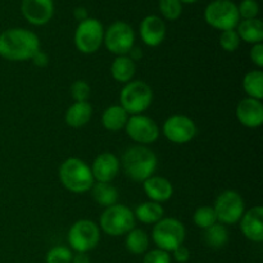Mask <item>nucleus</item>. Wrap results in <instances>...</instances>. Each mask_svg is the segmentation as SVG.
I'll return each mask as SVG.
<instances>
[{
    "mask_svg": "<svg viewBox=\"0 0 263 263\" xmlns=\"http://www.w3.org/2000/svg\"><path fill=\"white\" fill-rule=\"evenodd\" d=\"M40 46L39 36L27 28H8L0 33V57L5 61H31Z\"/></svg>",
    "mask_w": 263,
    "mask_h": 263,
    "instance_id": "1",
    "label": "nucleus"
},
{
    "mask_svg": "<svg viewBox=\"0 0 263 263\" xmlns=\"http://www.w3.org/2000/svg\"><path fill=\"white\" fill-rule=\"evenodd\" d=\"M123 171L133 181L144 182L153 176L158 167L156 153L145 145H135L126 149L122 159Z\"/></svg>",
    "mask_w": 263,
    "mask_h": 263,
    "instance_id": "2",
    "label": "nucleus"
},
{
    "mask_svg": "<svg viewBox=\"0 0 263 263\" xmlns=\"http://www.w3.org/2000/svg\"><path fill=\"white\" fill-rule=\"evenodd\" d=\"M61 184L73 194H85L90 192L95 180L91 168L82 159L69 157L59 167L58 172Z\"/></svg>",
    "mask_w": 263,
    "mask_h": 263,
    "instance_id": "3",
    "label": "nucleus"
},
{
    "mask_svg": "<svg viewBox=\"0 0 263 263\" xmlns=\"http://www.w3.org/2000/svg\"><path fill=\"white\" fill-rule=\"evenodd\" d=\"M134 212L123 204H113L105 208L99 218V229L107 235L117 238L130 233L135 228Z\"/></svg>",
    "mask_w": 263,
    "mask_h": 263,
    "instance_id": "4",
    "label": "nucleus"
},
{
    "mask_svg": "<svg viewBox=\"0 0 263 263\" xmlns=\"http://www.w3.org/2000/svg\"><path fill=\"white\" fill-rule=\"evenodd\" d=\"M153 103V90L141 80H133L120 92V105L128 116L144 115Z\"/></svg>",
    "mask_w": 263,
    "mask_h": 263,
    "instance_id": "5",
    "label": "nucleus"
},
{
    "mask_svg": "<svg viewBox=\"0 0 263 263\" xmlns=\"http://www.w3.org/2000/svg\"><path fill=\"white\" fill-rule=\"evenodd\" d=\"M186 238V229L177 218L163 217L153 225L152 240L158 249L171 253L177 247L182 246Z\"/></svg>",
    "mask_w": 263,
    "mask_h": 263,
    "instance_id": "6",
    "label": "nucleus"
},
{
    "mask_svg": "<svg viewBox=\"0 0 263 263\" xmlns=\"http://www.w3.org/2000/svg\"><path fill=\"white\" fill-rule=\"evenodd\" d=\"M204 20L208 26L221 32L235 30L240 22L238 5L233 0H212L204 9Z\"/></svg>",
    "mask_w": 263,
    "mask_h": 263,
    "instance_id": "7",
    "label": "nucleus"
},
{
    "mask_svg": "<svg viewBox=\"0 0 263 263\" xmlns=\"http://www.w3.org/2000/svg\"><path fill=\"white\" fill-rule=\"evenodd\" d=\"M67 241L71 251L76 253H87L97 248L100 241V229L94 221L82 220L76 221L69 228Z\"/></svg>",
    "mask_w": 263,
    "mask_h": 263,
    "instance_id": "8",
    "label": "nucleus"
},
{
    "mask_svg": "<svg viewBox=\"0 0 263 263\" xmlns=\"http://www.w3.org/2000/svg\"><path fill=\"white\" fill-rule=\"evenodd\" d=\"M104 39V27L103 23L97 18H86L79 22L73 35V43L77 50L82 54L97 53L103 45Z\"/></svg>",
    "mask_w": 263,
    "mask_h": 263,
    "instance_id": "9",
    "label": "nucleus"
},
{
    "mask_svg": "<svg viewBox=\"0 0 263 263\" xmlns=\"http://www.w3.org/2000/svg\"><path fill=\"white\" fill-rule=\"evenodd\" d=\"M135 31L123 21H116L107 30H104L103 44L109 53L118 55H127L135 46Z\"/></svg>",
    "mask_w": 263,
    "mask_h": 263,
    "instance_id": "10",
    "label": "nucleus"
},
{
    "mask_svg": "<svg viewBox=\"0 0 263 263\" xmlns=\"http://www.w3.org/2000/svg\"><path fill=\"white\" fill-rule=\"evenodd\" d=\"M212 207L215 210L217 222L225 226L238 223L246 212L243 197L235 190H225L218 194Z\"/></svg>",
    "mask_w": 263,
    "mask_h": 263,
    "instance_id": "11",
    "label": "nucleus"
},
{
    "mask_svg": "<svg viewBox=\"0 0 263 263\" xmlns=\"http://www.w3.org/2000/svg\"><path fill=\"white\" fill-rule=\"evenodd\" d=\"M126 134L138 145H151L159 138V126L153 118L145 115L130 116L125 126Z\"/></svg>",
    "mask_w": 263,
    "mask_h": 263,
    "instance_id": "12",
    "label": "nucleus"
},
{
    "mask_svg": "<svg viewBox=\"0 0 263 263\" xmlns=\"http://www.w3.org/2000/svg\"><path fill=\"white\" fill-rule=\"evenodd\" d=\"M162 133L174 144H186L195 138L198 127L194 121L184 115L170 116L162 126Z\"/></svg>",
    "mask_w": 263,
    "mask_h": 263,
    "instance_id": "13",
    "label": "nucleus"
},
{
    "mask_svg": "<svg viewBox=\"0 0 263 263\" xmlns=\"http://www.w3.org/2000/svg\"><path fill=\"white\" fill-rule=\"evenodd\" d=\"M21 13L32 26H44L54 15V0H22Z\"/></svg>",
    "mask_w": 263,
    "mask_h": 263,
    "instance_id": "14",
    "label": "nucleus"
},
{
    "mask_svg": "<svg viewBox=\"0 0 263 263\" xmlns=\"http://www.w3.org/2000/svg\"><path fill=\"white\" fill-rule=\"evenodd\" d=\"M141 41L149 48H157L166 39V23L159 15H146L139 26Z\"/></svg>",
    "mask_w": 263,
    "mask_h": 263,
    "instance_id": "15",
    "label": "nucleus"
},
{
    "mask_svg": "<svg viewBox=\"0 0 263 263\" xmlns=\"http://www.w3.org/2000/svg\"><path fill=\"white\" fill-rule=\"evenodd\" d=\"M120 159L110 152H103L95 157L90 166L95 182H112L120 171Z\"/></svg>",
    "mask_w": 263,
    "mask_h": 263,
    "instance_id": "16",
    "label": "nucleus"
},
{
    "mask_svg": "<svg viewBox=\"0 0 263 263\" xmlns=\"http://www.w3.org/2000/svg\"><path fill=\"white\" fill-rule=\"evenodd\" d=\"M236 118L244 127H261L263 123L262 100L248 97L241 99L236 105Z\"/></svg>",
    "mask_w": 263,
    "mask_h": 263,
    "instance_id": "17",
    "label": "nucleus"
},
{
    "mask_svg": "<svg viewBox=\"0 0 263 263\" xmlns=\"http://www.w3.org/2000/svg\"><path fill=\"white\" fill-rule=\"evenodd\" d=\"M240 230L248 240L253 243L263 241V208L261 205L246 211L243 217L239 221Z\"/></svg>",
    "mask_w": 263,
    "mask_h": 263,
    "instance_id": "18",
    "label": "nucleus"
},
{
    "mask_svg": "<svg viewBox=\"0 0 263 263\" xmlns=\"http://www.w3.org/2000/svg\"><path fill=\"white\" fill-rule=\"evenodd\" d=\"M143 189L149 200L156 203H164L171 199L174 194V186L166 177L153 175L143 182Z\"/></svg>",
    "mask_w": 263,
    "mask_h": 263,
    "instance_id": "19",
    "label": "nucleus"
},
{
    "mask_svg": "<svg viewBox=\"0 0 263 263\" xmlns=\"http://www.w3.org/2000/svg\"><path fill=\"white\" fill-rule=\"evenodd\" d=\"M92 117V105L89 102H74L64 115V121L72 128L84 127Z\"/></svg>",
    "mask_w": 263,
    "mask_h": 263,
    "instance_id": "20",
    "label": "nucleus"
},
{
    "mask_svg": "<svg viewBox=\"0 0 263 263\" xmlns=\"http://www.w3.org/2000/svg\"><path fill=\"white\" fill-rule=\"evenodd\" d=\"M236 32H238L240 40L244 43L256 45L262 44L263 41V22L259 18L253 20H240V22L236 26Z\"/></svg>",
    "mask_w": 263,
    "mask_h": 263,
    "instance_id": "21",
    "label": "nucleus"
},
{
    "mask_svg": "<svg viewBox=\"0 0 263 263\" xmlns=\"http://www.w3.org/2000/svg\"><path fill=\"white\" fill-rule=\"evenodd\" d=\"M136 73V63L128 55H118L110 66V74L113 80L120 84H128L133 81Z\"/></svg>",
    "mask_w": 263,
    "mask_h": 263,
    "instance_id": "22",
    "label": "nucleus"
},
{
    "mask_svg": "<svg viewBox=\"0 0 263 263\" xmlns=\"http://www.w3.org/2000/svg\"><path fill=\"white\" fill-rule=\"evenodd\" d=\"M128 117L130 116L120 104L110 105V107L105 108L102 115L103 127L110 133H117V131L125 128Z\"/></svg>",
    "mask_w": 263,
    "mask_h": 263,
    "instance_id": "23",
    "label": "nucleus"
},
{
    "mask_svg": "<svg viewBox=\"0 0 263 263\" xmlns=\"http://www.w3.org/2000/svg\"><path fill=\"white\" fill-rule=\"evenodd\" d=\"M134 216H135V220L140 221L141 223L154 225L164 217V208L162 207L161 203L148 200L136 207Z\"/></svg>",
    "mask_w": 263,
    "mask_h": 263,
    "instance_id": "24",
    "label": "nucleus"
},
{
    "mask_svg": "<svg viewBox=\"0 0 263 263\" xmlns=\"http://www.w3.org/2000/svg\"><path fill=\"white\" fill-rule=\"evenodd\" d=\"M92 199L102 207L108 208L118 202V192L110 182H94L91 189Z\"/></svg>",
    "mask_w": 263,
    "mask_h": 263,
    "instance_id": "25",
    "label": "nucleus"
},
{
    "mask_svg": "<svg viewBox=\"0 0 263 263\" xmlns=\"http://www.w3.org/2000/svg\"><path fill=\"white\" fill-rule=\"evenodd\" d=\"M125 236L126 249H127L131 254L141 256V254H145L146 252H148L151 239H149V235L143 230V229L134 228L133 230H131L130 233L126 234Z\"/></svg>",
    "mask_w": 263,
    "mask_h": 263,
    "instance_id": "26",
    "label": "nucleus"
},
{
    "mask_svg": "<svg viewBox=\"0 0 263 263\" xmlns=\"http://www.w3.org/2000/svg\"><path fill=\"white\" fill-rule=\"evenodd\" d=\"M203 239H204V243L207 244L210 248H223V247L229 243L228 228H226L225 225H222V223L216 222L215 225H212L211 228L205 229Z\"/></svg>",
    "mask_w": 263,
    "mask_h": 263,
    "instance_id": "27",
    "label": "nucleus"
},
{
    "mask_svg": "<svg viewBox=\"0 0 263 263\" xmlns=\"http://www.w3.org/2000/svg\"><path fill=\"white\" fill-rule=\"evenodd\" d=\"M243 89L246 91L247 97L253 98V99L262 100L263 98V72L261 69H254L249 71L244 76Z\"/></svg>",
    "mask_w": 263,
    "mask_h": 263,
    "instance_id": "28",
    "label": "nucleus"
},
{
    "mask_svg": "<svg viewBox=\"0 0 263 263\" xmlns=\"http://www.w3.org/2000/svg\"><path fill=\"white\" fill-rule=\"evenodd\" d=\"M193 221L197 228L205 230V229L211 228L217 222V217H216L215 210L212 205H202V207L197 208V211L193 215Z\"/></svg>",
    "mask_w": 263,
    "mask_h": 263,
    "instance_id": "29",
    "label": "nucleus"
},
{
    "mask_svg": "<svg viewBox=\"0 0 263 263\" xmlns=\"http://www.w3.org/2000/svg\"><path fill=\"white\" fill-rule=\"evenodd\" d=\"M158 9L164 20L176 21L182 14V3L180 0H159Z\"/></svg>",
    "mask_w": 263,
    "mask_h": 263,
    "instance_id": "30",
    "label": "nucleus"
},
{
    "mask_svg": "<svg viewBox=\"0 0 263 263\" xmlns=\"http://www.w3.org/2000/svg\"><path fill=\"white\" fill-rule=\"evenodd\" d=\"M72 253L71 249L66 246H55L48 251L45 256V263H71Z\"/></svg>",
    "mask_w": 263,
    "mask_h": 263,
    "instance_id": "31",
    "label": "nucleus"
},
{
    "mask_svg": "<svg viewBox=\"0 0 263 263\" xmlns=\"http://www.w3.org/2000/svg\"><path fill=\"white\" fill-rule=\"evenodd\" d=\"M240 37H239L236 30L222 31L220 35V46L228 53H234L240 46Z\"/></svg>",
    "mask_w": 263,
    "mask_h": 263,
    "instance_id": "32",
    "label": "nucleus"
},
{
    "mask_svg": "<svg viewBox=\"0 0 263 263\" xmlns=\"http://www.w3.org/2000/svg\"><path fill=\"white\" fill-rule=\"evenodd\" d=\"M69 92L74 102H87L90 94H91V87L84 80H77V81L72 82Z\"/></svg>",
    "mask_w": 263,
    "mask_h": 263,
    "instance_id": "33",
    "label": "nucleus"
},
{
    "mask_svg": "<svg viewBox=\"0 0 263 263\" xmlns=\"http://www.w3.org/2000/svg\"><path fill=\"white\" fill-rule=\"evenodd\" d=\"M238 12L240 20H253L258 18L259 3L258 0H241L238 5Z\"/></svg>",
    "mask_w": 263,
    "mask_h": 263,
    "instance_id": "34",
    "label": "nucleus"
},
{
    "mask_svg": "<svg viewBox=\"0 0 263 263\" xmlns=\"http://www.w3.org/2000/svg\"><path fill=\"white\" fill-rule=\"evenodd\" d=\"M143 263H171V254L162 249H152L144 254Z\"/></svg>",
    "mask_w": 263,
    "mask_h": 263,
    "instance_id": "35",
    "label": "nucleus"
},
{
    "mask_svg": "<svg viewBox=\"0 0 263 263\" xmlns=\"http://www.w3.org/2000/svg\"><path fill=\"white\" fill-rule=\"evenodd\" d=\"M249 58H251L252 63L261 69L263 67V44H256L252 45L251 50H249Z\"/></svg>",
    "mask_w": 263,
    "mask_h": 263,
    "instance_id": "36",
    "label": "nucleus"
},
{
    "mask_svg": "<svg viewBox=\"0 0 263 263\" xmlns=\"http://www.w3.org/2000/svg\"><path fill=\"white\" fill-rule=\"evenodd\" d=\"M171 253H172V258H174L177 263H186L190 259V256H192V254H190L189 248L185 247L184 244L177 247V248L175 249V251H172Z\"/></svg>",
    "mask_w": 263,
    "mask_h": 263,
    "instance_id": "37",
    "label": "nucleus"
},
{
    "mask_svg": "<svg viewBox=\"0 0 263 263\" xmlns=\"http://www.w3.org/2000/svg\"><path fill=\"white\" fill-rule=\"evenodd\" d=\"M31 61H32V63L35 64L36 67H40V68H43V67L48 66L49 57L45 51H43L40 49V50H39L37 53L32 57V59H31Z\"/></svg>",
    "mask_w": 263,
    "mask_h": 263,
    "instance_id": "38",
    "label": "nucleus"
},
{
    "mask_svg": "<svg viewBox=\"0 0 263 263\" xmlns=\"http://www.w3.org/2000/svg\"><path fill=\"white\" fill-rule=\"evenodd\" d=\"M73 17L74 20H77L79 22H82V21H85L86 18H89V12H87V9L85 7H77L74 8L73 10Z\"/></svg>",
    "mask_w": 263,
    "mask_h": 263,
    "instance_id": "39",
    "label": "nucleus"
},
{
    "mask_svg": "<svg viewBox=\"0 0 263 263\" xmlns=\"http://www.w3.org/2000/svg\"><path fill=\"white\" fill-rule=\"evenodd\" d=\"M71 263H91L87 253H76L72 257Z\"/></svg>",
    "mask_w": 263,
    "mask_h": 263,
    "instance_id": "40",
    "label": "nucleus"
},
{
    "mask_svg": "<svg viewBox=\"0 0 263 263\" xmlns=\"http://www.w3.org/2000/svg\"><path fill=\"white\" fill-rule=\"evenodd\" d=\"M127 55L130 57V58L136 63V61H140V59L143 58V51H141L140 48H136V46H134Z\"/></svg>",
    "mask_w": 263,
    "mask_h": 263,
    "instance_id": "41",
    "label": "nucleus"
},
{
    "mask_svg": "<svg viewBox=\"0 0 263 263\" xmlns=\"http://www.w3.org/2000/svg\"><path fill=\"white\" fill-rule=\"evenodd\" d=\"M182 4H193V3H197L198 0H180Z\"/></svg>",
    "mask_w": 263,
    "mask_h": 263,
    "instance_id": "42",
    "label": "nucleus"
}]
</instances>
